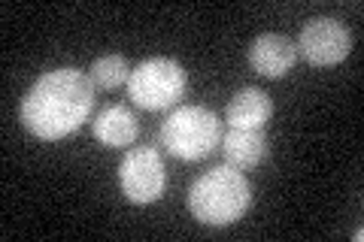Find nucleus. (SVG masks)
I'll return each mask as SVG.
<instances>
[{
	"label": "nucleus",
	"mask_w": 364,
	"mask_h": 242,
	"mask_svg": "<svg viewBox=\"0 0 364 242\" xmlns=\"http://www.w3.org/2000/svg\"><path fill=\"white\" fill-rule=\"evenodd\" d=\"M95 109V85L76 67L43 73L21 97V124L37 140L55 143L73 133Z\"/></svg>",
	"instance_id": "obj_1"
},
{
	"label": "nucleus",
	"mask_w": 364,
	"mask_h": 242,
	"mask_svg": "<svg viewBox=\"0 0 364 242\" xmlns=\"http://www.w3.org/2000/svg\"><path fill=\"white\" fill-rule=\"evenodd\" d=\"M252 203V188L240 170L234 167H213L198 176L188 188V209L200 224L228 227L240 221Z\"/></svg>",
	"instance_id": "obj_2"
},
{
	"label": "nucleus",
	"mask_w": 364,
	"mask_h": 242,
	"mask_svg": "<svg viewBox=\"0 0 364 242\" xmlns=\"http://www.w3.org/2000/svg\"><path fill=\"white\" fill-rule=\"evenodd\" d=\"M222 143V121L207 106H176L161 124V145L179 160H203Z\"/></svg>",
	"instance_id": "obj_3"
},
{
	"label": "nucleus",
	"mask_w": 364,
	"mask_h": 242,
	"mask_svg": "<svg viewBox=\"0 0 364 242\" xmlns=\"http://www.w3.org/2000/svg\"><path fill=\"white\" fill-rule=\"evenodd\" d=\"M188 85V76L176 64L173 57H146L143 64H136L128 79V94L140 109H167L182 97V91Z\"/></svg>",
	"instance_id": "obj_4"
},
{
	"label": "nucleus",
	"mask_w": 364,
	"mask_h": 242,
	"mask_svg": "<svg viewBox=\"0 0 364 242\" xmlns=\"http://www.w3.org/2000/svg\"><path fill=\"white\" fill-rule=\"evenodd\" d=\"M119 185L122 194L136 206L161 200L164 185H167V172L164 160L158 155V148L152 145H136L119 164Z\"/></svg>",
	"instance_id": "obj_5"
},
{
	"label": "nucleus",
	"mask_w": 364,
	"mask_h": 242,
	"mask_svg": "<svg viewBox=\"0 0 364 242\" xmlns=\"http://www.w3.org/2000/svg\"><path fill=\"white\" fill-rule=\"evenodd\" d=\"M298 52L313 67H334L346 61V55L352 52V33L340 18H328V16L310 18L301 28Z\"/></svg>",
	"instance_id": "obj_6"
},
{
	"label": "nucleus",
	"mask_w": 364,
	"mask_h": 242,
	"mask_svg": "<svg viewBox=\"0 0 364 242\" xmlns=\"http://www.w3.org/2000/svg\"><path fill=\"white\" fill-rule=\"evenodd\" d=\"M294 61H298V45H294L286 33H261L249 45V64L252 70L267 79H282Z\"/></svg>",
	"instance_id": "obj_7"
},
{
	"label": "nucleus",
	"mask_w": 364,
	"mask_h": 242,
	"mask_svg": "<svg viewBox=\"0 0 364 242\" xmlns=\"http://www.w3.org/2000/svg\"><path fill=\"white\" fill-rule=\"evenodd\" d=\"M228 124L237 131H264L273 115V100L261 88H240L228 103Z\"/></svg>",
	"instance_id": "obj_8"
},
{
	"label": "nucleus",
	"mask_w": 364,
	"mask_h": 242,
	"mask_svg": "<svg viewBox=\"0 0 364 242\" xmlns=\"http://www.w3.org/2000/svg\"><path fill=\"white\" fill-rule=\"evenodd\" d=\"M91 133H95L97 143H104L109 148H122V145H131L136 140V133H140V121H136V115L122 106V103H112V106H104L95 121H91Z\"/></svg>",
	"instance_id": "obj_9"
},
{
	"label": "nucleus",
	"mask_w": 364,
	"mask_h": 242,
	"mask_svg": "<svg viewBox=\"0 0 364 242\" xmlns=\"http://www.w3.org/2000/svg\"><path fill=\"white\" fill-rule=\"evenodd\" d=\"M222 152H225L228 167L252 170L267 155V136H264V131H237V128H231L222 136Z\"/></svg>",
	"instance_id": "obj_10"
},
{
	"label": "nucleus",
	"mask_w": 364,
	"mask_h": 242,
	"mask_svg": "<svg viewBox=\"0 0 364 242\" xmlns=\"http://www.w3.org/2000/svg\"><path fill=\"white\" fill-rule=\"evenodd\" d=\"M88 79L95 88H104V91H116L122 85H128L131 79V64L124 55H100L88 70Z\"/></svg>",
	"instance_id": "obj_11"
}]
</instances>
